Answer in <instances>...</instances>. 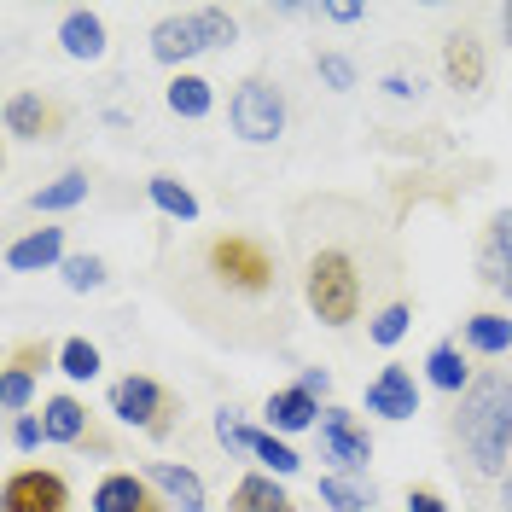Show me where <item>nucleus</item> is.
Masks as SVG:
<instances>
[{"mask_svg": "<svg viewBox=\"0 0 512 512\" xmlns=\"http://www.w3.org/2000/svg\"><path fill=\"white\" fill-rule=\"evenodd\" d=\"M146 483L158 489L175 512H204V478L192 466H175V460H152L146 466Z\"/></svg>", "mask_w": 512, "mask_h": 512, "instance_id": "nucleus-19", "label": "nucleus"}, {"mask_svg": "<svg viewBox=\"0 0 512 512\" xmlns=\"http://www.w3.org/2000/svg\"><path fill=\"white\" fill-rule=\"evenodd\" d=\"M408 512H448V501L431 483H414V489H408Z\"/></svg>", "mask_w": 512, "mask_h": 512, "instance_id": "nucleus-36", "label": "nucleus"}, {"mask_svg": "<svg viewBox=\"0 0 512 512\" xmlns=\"http://www.w3.org/2000/svg\"><path fill=\"white\" fill-rule=\"evenodd\" d=\"M53 361H59V350H53V344H41V338H30V344H12V350H6V367H0V408H6L12 419L30 414L35 379H41Z\"/></svg>", "mask_w": 512, "mask_h": 512, "instance_id": "nucleus-10", "label": "nucleus"}, {"mask_svg": "<svg viewBox=\"0 0 512 512\" xmlns=\"http://www.w3.org/2000/svg\"><path fill=\"white\" fill-rule=\"evenodd\" d=\"M320 18H326V24H361V18H367V6H361V0H326V6H320Z\"/></svg>", "mask_w": 512, "mask_h": 512, "instance_id": "nucleus-34", "label": "nucleus"}, {"mask_svg": "<svg viewBox=\"0 0 512 512\" xmlns=\"http://www.w3.org/2000/svg\"><path fill=\"white\" fill-rule=\"evenodd\" d=\"M233 41H239V18L227 6H192V12H169L152 24V59L181 76L198 53H216Z\"/></svg>", "mask_w": 512, "mask_h": 512, "instance_id": "nucleus-4", "label": "nucleus"}, {"mask_svg": "<svg viewBox=\"0 0 512 512\" xmlns=\"http://www.w3.org/2000/svg\"><path fill=\"white\" fill-rule=\"evenodd\" d=\"M64 227H30L6 245V268L12 274H41V268H64Z\"/></svg>", "mask_w": 512, "mask_h": 512, "instance_id": "nucleus-15", "label": "nucleus"}, {"mask_svg": "<svg viewBox=\"0 0 512 512\" xmlns=\"http://www.w3.org/2000/svg\"><path fill=\"white\" fill-rule=\"evenodd\" d=\"M163 105H169L175 117L198 123V117H210V111H216V82H204L198 70H181V76L163 88Z\"/></svg>", "mask_w": 512, "mask_h": 512, "instance_id": "nucleus-23", "label": "nucleus"}, {"mask_svg": "<svg viewBox=\"0 0 512 512\" xmlns=\"http://www.w3.org/2000/svg\"><path fill=\"white\" fill-rule=\"evenodd\" d=\"M59 373L70 384L99 379V344H88V338H64V344H59Z\"/></svg>", "mask_w": 512, "mask_h": 512, "instance_id": "nucleus-28", "label": "nucleus"}, {"mask_svg": "<svg viewBox=\"0 0 512 512\" xmlns=\"http://www.w3.org/2000/svg\"><path fill=\"white\" fill-rule=\"evenodd\" d=\"M408 326H414V303H408V297H390V303H379V309H373V320H367V338H373L379 350H396V344L408 338Z\"/></svg>", "mask_w": 512, "mask_h": 512, "instance_id": "nucleus-27", "label": "nucleus"}, {"mask_svg": "<svg viewBox=\"0 0 512 512\" xmlns=\"http://www.w3.org/2000/svg\"><path fill=\"white\" fill-rule=\"evenodd\" d=\"M59 274H64V286H70V291H99V286H105V256H94V251H70Z\"/></svg>", "mask_w": 512, "mask_h": 512, "instance_id": "nucleus-30", "label": "nucleus"}, {"mask_svg": "<svg viewBox=\"0 0 512 512\" xmlns=\"http://www.w3.org/2000/svg\"><path fill=\"white\" fill-rule=\"evenodd\" d=\"M291 245H297V297H303V309L320 326L361 320L367 297L379 286V262H390L379 222L350 198H309L291 216Z\"/></svg>", "mask_w": 512, "mask_h": 512, "instance_id": "nucleus-2", "label": "nucleus"}, {"mask_svg": "<svg viewBox=\"0 0 512 512\" xmlns=\"http://www.w3.org/2000/svg\"><path fill=\"white\" fill-rule=\"evenodd\" d=\"M460 344H466V355H507L512 320L501 309H478V315H466V326H460Z\"/></svg>", "mask_w": 512, "mask_h": 512, "instance_id": "nucleus-22", "label": "nucleus"}, {"mask_svg": "<svg viewBox=\"0 0 512 512\" xmlns=\"http://www.w3.org/2000/svg\"><path fill=\"white\" fill-rule=\"evenodd\" d=\"M367 414H379V419H414L419 414V379H414V367H402V361L379 367V379L367 384Z\"/></svg>", "mask_w": 512, "mask_h": 512, "instance_id": "nucleus-14", "label": "nucleus"}, {"mask_svg": "<svg viewBox=\"0 0 512 512\" xmlns=\"http://www.w3.org/2000/svg\"><path fill=\"white\" fill-rule=\"evenodd\" d=\"M251 460H262L274 478H291L297 466H303V454L286 443V437H274V431H256V448H251Z\"/></svg>", "mask_w": 512, "mask_h": 512, "instance_id": "nucleus-29", "label": "nucleus"}, {"mask_svg": "<svg viewBox=\"0 0 512 512\" xmlns=\"http://www.w3.org/2000/svg\"><path fill=\"white\" fill-rule=\"evenodd\" d=\"M320 501L332 512H367V507H379V489L367 478H344V472H326L320 478Z\"/></svg>", "mask_w": 512, "mask_h": 512, "instance_id": "nucleus-25", "label": "nucleus"}, {"mask_svg": "<svg viewBox=\"0 0 512 512\" xmlns=\"http://www.w3.org/2000/svg\"><path fill=\"white\" fill-rule=\"evenodd\" d=\"M501 41L512 47V6H501Z\"/></svg>", "mask_w": 512, "mask_h": 512, "instance_id": "nucleus-38", "label": "nucleus"}, {"mask_svg": "<svg viewBox=\"0 0 512 512\" xmlns=\"http://www.w3.org/2000/svg\"><path fill=\"white\" fill-rule=\"evenodd\" d=\"M0 123H6V134H12V140H24V146H47V140H59L64 128H70V111H64L53 94L18 88V94H6Z\"/></svg>", "mask_w": 512, "mask_h": 512, "instance_id": "nucleus-8", "label": "nucleus"}, {"mask_svg": "<svg viewBox=\"0 0 512 512\" xmlns=\"http://www.w3.org/2000/svg\"><path fill=\"white\" fill-rule=\"evenodd\" d=\"M88 169H64V175H53V181H41V187L30 192V210H47V216H59V210H76L82 198H88Z\"/></svg>", "mask_w": 512, "mask_h": 512, "instance_id": "nucleus-24", "label": "nucleus"}, {"mask_svg": "<svg viewBox=\"0 0 512 512\" xmlns=\"http://www.w3.org/2000/svg\"><path fill=\"white\" fill-rule=\"evenodd\" d=\"M478 280L512 303V210H495L478 239Z\"/></svg>", "mask_w": 512, "mask_h": 512, "instance_id": "nucleus-11", "label": "nucleus"}, {"mask_svg": "<svg viewBox=\"0 0 512 512\" xmlns=\"http://www.w3.org/2000/svg\"><path fill=\"white\" fill-rule=\"evenodd\" d=\"M384 94L390 99H419L425 88H419V76H402V70H396V76H384Z\"/></svg>", "mask_w": 512, "mask_h": 512, "instance_id": "nucleus-37", "label": "nucleus"}, {"mask_svg": "<svg viewBox=\"0 0 512 512\" xmlns=\"http://www.w3.org/2000/svg\"><path fill=\"white\" fill-rule=\"evenodd\" d=\"M6 443L18 448V454H30V448H41V443H47V425H41L35 414H18L12 425H6Z\"/></svg>", "mask_w": 512, "mask_h": 512, "instance_id": "nucleus-33", "label": "nucleus"}, {"mask_svg": "<svg viewBox=\"0 0 512 512\" xmlns=\"http://www.w3.org/2000/svg\"><path fill=\"white\" fill-rule=\"evenodd\" d=\"M297 390L315 396V402H326V396H332V373H326V367H303V373H297Z\"/></svg>", "mask_w": 512, "mask_h": 512, "instance_id": "nucleus-35", "label": "nucleus"}, {"mask_svg": "<svg viewBox=\"0 0 512 512\" xmlns=\"http://www.w3.org/2000/svg\"><path fill=\"white\" fill-rule=\"evenodd\" d=\"M454 431L472 454L483 478H507V454H512V373L507 367H483L478 379L466 384Z\"/></svg>", "mask_w": 512, "mask_h": 512, "instance_id": "nucleus-3", "label": "nucleus"}, {"mask_svg": "<svg viewBox=\"0 0 512 512\" xmlns=\"http://www.w3.org/2000/svg\"><path fill=\"white\" fill-rule=\"evenodd\" d=\"M443 76L454 94H478L483 82H489V53H483V41L472 30L443 35Z\"/></svg>", "mask_w": 512, "mask_h": 512, "instance_id": "nucleus-13", "label": "nucleus"}, {"mask_svg": "<svg viewBox=\"0 0 512 512\" xmlns=\"http://www.w3.org/2000/svg\"><path fill=\"white\" fill-rule=\"evenodd\" d=\"M59 47H64V59H76V64L105 59V18L94 6H70L59 18Z\"/></svg>", "mask_w": 512, "mask_h": 512, "instance_id": "nucleus-17", "label": "nucleus"}, {"mask_svg": "<svg viewBox=\"0 0 512 512\" xmlns=\"http://www.w3.org/2000/svg\"><path fill=\"white\" fill-rule=\"evenodd\" d=\"M41 425H47V443H64V448H88L94 443V425H88V408H82V396H47V408H41Z\"/></svg>", "mask_w": 512, "mask_h": 512, "instance_id": "nucleus-18", "label": "nucleus"}, {"mask_svg": "<svg viewBox=\"0 0 512 512\" xmlns=\"http://www.w3.org/2000/svg\"><path fill=\"white\" fill-rule=\"evenodd\" d=\"M315 76L332 88V94H350V88H355V64L344 59V53H320V59H315Z\"/></svg>", "mask_w": 512, "mask_h": 512, "instance_id": "nucleus-32", "label": "nucleus"}, {"mask_svg": "<svg viewBox=\"0 0 512 512\" xmlns=\"http://www.w3.org/2000/svg\"><path fill=\"white\" fill-rule=\"evenodd\" d=\"M94 512H175V507L146 483V472H105L94 483Z\"/></svg>", "mask_w": 512, "mask_h": 512, "instance_id": "nucleus-12", "label": "nucleus"}, {"mask_svg": "<svg viewBox=\"0 0 512 512\" xmlns=\"http://www.w3.org/2000/svg\"><path fill=\"white\" fill-rule=\"evenodd\" d=\"M478 379L472 367H466V344L460 338H443L437 350L425 355V384L431 390H443V396H466V384Z\"/></svg>", "mask_w": 512, "mask_h": 512, "instance_id": "nucleus-20", "label": "nucleus"}, {"mask_svg": "<svg viewBox=\"0 0 512 512\" xmlns=\"http://www.w3.org/2000/svg\"><path fill=\"white\" fill-rule=\"evenodd\" d=\"M320 414H326V408H320L315 396H303L297 384L274 390V396L262 402V419H268V431H274V437H297V431H315Z\"/></svg>", "mask_w": 512, "mask_h": 512, "instance_id": "nucleus-16", "label": "nucleus"}, {"mask_svg": "<svg viewBox=\"0 0 512 512\" xmlns=\"http://www.w3.org/2000/svg\"><path fill=\"white\" fill-rule=\"evenodd\" d=\"M227 512H297V501H291L286 489L274 483V472H251V478L233 483Z\"/></svg>", "mask_w": 512, "mask_h": 512, "instance_id": "nucleus-21", "label": "nucleus"}, {"mask_svg": "<svg viewBox=\"0 0 512 512\" xmlns=\"http://www.w3.org/2000/svg\"><path fill=\"white\" fill-rule=\"evenodd\" d=\"M0 512H70V483L53 466H18L0 483Z\"/></svg>", "mask_w": 512, "mask_h": 512, "instance_id": "nucleus-9", "label": "nucleus"}, {"mask_svg": "<svg viewBox=\"0 0 512 512\" xmlns=\"http://www.w3.org/2000/svg\"><path fill=\"white\" fill-rule=\"evenodd\" d=\"M146 198L158 204L169 222H181V227L198 222V198H192V187L187 181H175V175H152V181H146Z\"/></svg>", "mask_w": 512, "mask_h": 512, "instance_id": "nucleus-26", "label": "nucleus"}, {"mask_svg": "<svg viewBox=\"0 0 512 512\" xmlns=\"http://www.w3.org/2000/svg\"><path fill=\"white\" fill-rule=\"evenodd\" d=\"M216 443H222L227 454H251L256 448V425H245L233 408H222V414H216Z\"/></svg>", "mask_w": 512, "mask_h": 512, "instance_id": "nucleus-31", "label": "nucleus"}, {"mask_svg": "<svg viewBox=\"0 0 512 512\" xmlns=\"http://www.w3.org/2000/svg\"><path fill=\"white\" fill-rule=\"evenodd\" d=\"M227 128L239 134V140H251V146H274L280 134H286V94H280V82L274 76H245L233 99H227Z\"/></svg>", "mask_w": 512, "mask_h": 512, "instance_id": "nucleus-6", "label": "nucleus"}, {"mask_svg": "<svg viewBox=\"0 0 512 512\" xmlns=\"http://www.w3.org/2000/svg\"><path fill=\"white\" fill-rule=\"evenodd\" d=\"M320 460H332V472H344V478H361L367 472V460H373V431L350 414V408H332L326 402V414H320Z\"/></svg>", "mask_w": 512, "mask_h": 512, "instance_id": "nucleus-7", "label": "nucleus"}, {"mask_svg": "<svg viewBox=\"0 0 512 512\" xmlns=\"http://www.w3.org/2000/svg\"><path fill=\"white\" fill-rule=\"evenodd\" d=\"M163 297L227 350H274L291 338L286 262L251 227H216L175 251L163 262Z\"/></svg>", "mask_w": 512, "mask_h": 512, "instance_id": "nucleus-1", "label": "nucleus"}, {"mask_svg": "<svg viewBox=\"0 0 512 512\" xmlns=\"http://www.w3.org/2000/svg\"><path fill=\"white\" fill-rule=\"evenodd\" d=\"M111 414H117V425H134L140 437L163 443L181 425V396L163 379H152V373H123L111 384Z\"/></svg>", "mask_w": 512, "mask_h": 512, "instance_id": "nucleus-5", "label": "nucleus"}]
</instances>
